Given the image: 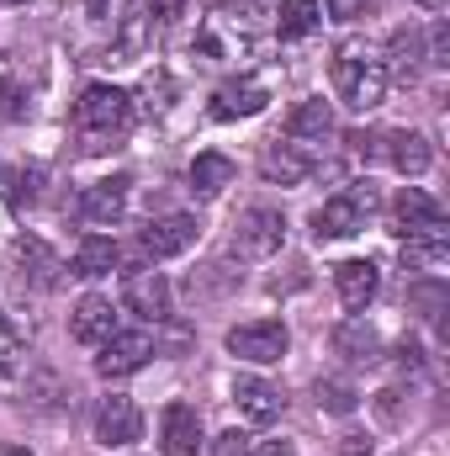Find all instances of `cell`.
I'll return each instance as SVG.
<instances>
[{
    "mask_svg": "<svg viewBox=\"0 0 450 456\" xmlns=\"http://www.w3.org/2000/svg\"><path fill=\"white\" fill-rule=\"evenodd\" d=\"M133 127V96L117 91V86H85L80 102H75V133L85 138V149H107L122 133Z\"/></svg>",
    "mask_w": 450,
    "mask_h": 456,
    "instance_id": "6da1fadb",
    "label": "cell"
},
{
    "mask_svg": "<svg viewBox=\"0 0 450 456\" xmlns=\"http://www.w3.org/2000/svg\"><path fill=\"white\" fill-rule=\"evenodd\" d=\"M334 91L350 112H376L387 102V64L371 59V53H360V48L339 53L334 59Z\"/></svg>",
    "mask_w": 450,
    "mask_h": 456,
    "instance_id": "7a4b0ae2",
    "label": "cell"
},
{
    "mask_svg": "<svg viewBox=\"0 0 450 456\" xmlns=\"http://www.w3.org/2000/svg\"><path fill=\"white\" fill-rule=\"evenodd\" d=\"M286 244V218L276 208H244L233 224V255L238 260H270Z\"/></svg>",
    "mask_w": 450,
    "mask_h": 456,
    "instance_id": "3957f363",
    "label": "cell"
},
{
    "mask_svg": "<svg viewBox=\"0 0 450 456\" xmlns=\"http://www.w3.org/2000/svg\"><path fill=\"white\" fill-rule=\"evenodd\" d=\"M286 345H292V335H286L281 319H249V324L228 330V350L249 366H276L286 355Z\"/></svg>",
    "mask_w": 450,
    "mask_h": 456,
    "instance_id": "277c9868",
    "label": "cell"
},
{
    "mask_svg": "<svg viewBox=\"0 0 450 456\" xmlns=\"http://www.w3.org/2000/svg\"><path fill=\"white\" fill-rule=\"evenodd\" d=\"M101 355H96V371L117 382V377H133V371H143L149 366V355H154V335L149 330H117L112 340L96 345Z\"/></svg>",
    "mask_w": 450,
    "mask_h": 456,
    "instance_id": "5b68a950",
    "label": "cell"
},
{
    "mask_svg": "<svg viewBox=\"0 0 450 456\" xmlns=\"http://www.w3.org/2000/svg\"><path fill=\"white\" fill-rule=\"evenodd\" d=\"M197 233H202V224L191 213H165V218H154L143 228V255L149 260H175L197 244Z\"/></svg>",
    "mask_w": 450,
    "mask_h": 456,
    "instance_id": "8992f818",
    "label": "cell"
},
{
    "mask_svg": "<svg viewBox=\"0 0 450 456\" xmlns=\"http://www.w3.org/2000/svg\"><path fill=\"white\" fill-rule=\"evenodd\" d=\"M122 303L138 314V319H165L170 314V281L154 271V265H138V271H127L122 276Z\"/></svg>",
    "mask_w": 450,
    "mask_h": 456,
    "instance_id": "52a82bcc",
    "label": "cell"
},
{
    "mask_svg": "<svg viewBox=\"0 0 450 456\" xmlns=\"http://www.w3.org/2000/svg\"><path fill=\"white\" fill-rule=\"evenodd\" d=\"M138 436H143V414H138V403L122 398V393H112V398L96 409V441H101L107 452H122V446H133Z\"/></svg>",
    "mask_w": 450,
    "mask_h": 456,
    "instance_id": "ba28073f",
    "label": "cell"
},
{
    "mask_svg": "<svg viewBox=\"0 0 450 456\" xmlns=\"http://www.w3.org/2000/svg\"><path fill=\"white\" fill-rule=\"evenodd\" d=\"M366 208H371V191H344V197H329L318 213H313V233L318 239H350L366 228Z\"/></svg>",
    "mask_w": 450,
    "mask_h": 456,
    "instance_id": "9c48e42d",
    "label": "cell"
},
{
    "mask_svg": "<svg viewBox=\"0 0 450 456\" xmlns=\"http://www.w3.org/2000/svg\"><path fill=\"white\" fill-rule=\"evenodd\" d=\"M75 213H80V224H91V228L122 224V213H127V181H96V186H85L80 202H75Z\"/></svg>",
    "mask_w": 450,
    "mask_h": 456,
    "instance_id": "30bf717a",
    "label": "cell"
},
{
    "mask_svg": "<svg viewBox=\"0 0 450 456\" xmlns=\"http://www.w3.org/2000/svg\"><path fill=\"white\" fill-rule=\"evenodd\" d=\"M233 403H238V414H244L249 425H276L281 409H286L281 387H270L265 377H238V382H233Z\"/></svg>",
    "mask_w": 450,
    "mask_h": 456,
    "instance_id": "8fae6325",
    "label": "cell"
},
{
    "mask_svg": "<svg viewBox=\"0 0 450 456\" xmlns=\"http://www.w3.org/2000/svg\"><path fill=\"white\" fill-rule=\"evenodd\" d=\"M265 107H270V91L260 80H228V86H218V96H213L207 112L218 117V122H238V117H260Z\"/></svg>",
    "mask_w": 450,
    "mask_h": 456,
    "instance_id": "7c38bea8",
    "label": "cell"
},
{
    "mask_svg": "<svg viewBox=\"0 0 450 456\" xmlns=\"http://www.w3.org/2000/svg\"><path fill=\"white\" fill-rule=\"evenodd\" d=\"M69 335L80 345H101V340H112L117 335V308H112V297H80L75 303V314H69Z\"/></svg>",
    "mask_w": 450,
    "mask_h": 456,
    "instance_id": "4fadbf2b",
    "label": "cell"
},
{
    "mask_svg": "<svg viewBox=\"0 0 450 456\" xmlns=\"http://www.w3.org/2000/svg\"><path fill=\"white\" fill-rule=\"evenodd\" d=\"M450 260V233L446 228H424V233H403V271L419 276H440V265Z\"/></svg>",
    "mask_w": 450,
    "mask_h": 456,
    "instance_id": "5bb4252c",
    "label": "cell"
},
{
    "mask_svg": "<svg viewBox=\"0 0 450 456\" xmlns=\"http://www.w3.org/2000/svg\"><path fill=\"white\" fill-rule=\"evenodd\" d=\"M159 441H165L170 456H197L202 452V419H197V409H191V403H170L165 419H159Z\"/></svg>",
    "mask_w": 450,
    "mask_h": 456,
    "instance_id": "9a60e30c",
    "label": "cell"
},
{
    "mask_svg": "<svg viewBox=\"0 0 450 456\" xmlns=\"http://www.w3.org/2000/svg\"><path fill=\"white\" fill-rule=\"evenodd\" d=\"M117 265H122V249H117V239H107V233H85V239L75 244L69 276H80V281H96V276H112Z\"/></svg>",
    "mask_w": 450,
    "mask_h": 456,
    "instance_id": "2e32d148",
    "label": "cell"
},
{
    "mask_svg": "<svg viewBox=\"0 0 450 456\" xmlns=\"http://www.w3.org/2000/svg\"><path fill=\"white\" fill-rule=\"evenodd\" d=\"M376 287H382V276H376L371 260H344V265L334 271V292H339V303H344L350 314H366V303L376 297Z\"/></svg>",
    "mask_w": 450,
    "mask_h": 456,
    "instance_id": "e0dca14e",
    "label": "cell"
},
{
    "mask_svg": "<svg viewBox=\"0 0 450 456\" xmlns=\"http://www.w3.org/2000/svg\"><path fill=\"white\" fill-rule=\"evenodd\" d=\"M260 170H265V181H276V186H302V181L313 175V159L302 154V143H265Z\"/></svg>",
    "mask_w": 450,
    "mask_h": 456,
    "instance_id": "ac0fdd59",
    "label": "cell"
},
{
    "mask_svg": "<svg viewBox=\"0 0 450 456\" xmlns=\"http://www.w3.org/2000/svg\"><path fill=\"white\" fill-rule=\"evenodd\" d=\"M392 218H398V233H424V228H446V213L435 197H424L419 186H403L398 202H392Z\"/></svg>",
    "mask_w": 450,
    "mask_h": 456,
    "instance_id": "d6986e66",
    "label": "cell"
},
{
    "mask_svg": "<svg viewBox=\"0 0 450 456\" xmlns=\"http://www.w3.org/2000/svg\"><path fill=\"white\" fill-rule=\"evenodd\" d=\"M334 350L350 366H371V361H382V335H376L366 319H344L334 330Z\"/></svg>",
    "mask_w": 450,
    "mask_h": 456,
    "instance_id": "ffe728a7",
    "label": "cell"
},
{
    "mask_svg": "<svg viewBox=\"0 0 450 456\" xmlns=\"http://www.w3.org/2000/svg\"><path fill=\"white\" fill-rule=\"evenodd\" d=\"M286 138H292V143H324V138H334V112H329V102H324V96L302 102L297 112L286 117Z\"/></svg>",
    "mask_w": 450,
    "mask_h": 456,
    "instance_id": "44dd1931",
    "label": "cell"
},
{
    "mask_svg": "<svg viewBox=\"0 0 450 456\" xmlns=\"http://www.w3.org/2000/svg\"><path fill=\"white\" fill-rule=\"evenodd\" d=\"M233 159L228 154H197L191 159V191L197 197H223L228 186H233Z\"/></svg>",
    "mask_w": 450,
    "mask_h": 456,
    "instance_id": "7402d4cb",
    "label": "cell"
},
{
    "mask_svg": "<svg viewBox=\"0 0 450 456\" xmlns=\"http://www.w3.org/2000/svg\"><path fill=\"white\" fill-rule=\"evenodd\" d=\"M16 260H21V276H32V287H53L59 281V255L43 244V239H16Z\"/></svg>",
    "mask_w": 450,
    "mask_h": 456,
    "instance_id": "603a6c76",
    "label": "cell"
},
{
    "mask_svg": "<svg viewBox=\"0 0 450 456\" xmlns=\"http://www.w3.org/2000/svg\"><path fill=\"white\" fill-rule=\"evenodd\" d=\"M387 159H392L403 175H424L435 154H430V138H424V133H392V138H387Z\"/></svg>",
    "mask_w": 450,
    "mask_h": 456,
    "instance_id": "cb8c5ba5",
    "label": "cell"
},
{
    "mask_svg": "<svg viewBox=\"0 0 450 456\" xmlns=\"http://www.w3.org/2000/svg\"><path fill=\"white\" fill-rule=\"evenodd\" d=\"M313 27H318V0H281V11H276V32H281L286 43L308 37Z\"/></svg>",
    "mask_w": 450,
    "mask_h": 456,
    "instance_id": "d4e9b609",
    "label": "cell"
},
{
    "mask_svg": "<svg viewBox=\"0 0 450 456\" xmlns=\"http://www.w3.org/2000/svg\"><path fill=\"white\" fill-rule=\"evenodd\" d=\"M419 59H424V37H419V32H398V37H392V69L408 80V75L419 69Z\"/></svg>",
    "mask_w": 450,
    "mask_h": 456,
    "instance_id": "484cf974",
    "label": "cell"
},
{
    "mask_svg": "<svg viewBox=\"0 0 450 456\" xmlns=\"http://www.w3.org/2000/svg\"><path fill=\"white\" fill-rule=\"evenodd\" d=\"M408 297H414V308H419L424 319H440V314H446V281H440V276L414 281V287H408Z\"/></svg>",
    "mask_w": 450,
    "mask_h": 456,
    "instance_id": "4316f807",
    "label": "cell"
},
{
    "mask_svg": "<svg viewBox=\"0 0 450 456\" xmlns=\"http://www.w3.org/2000/svg\"><path fill=\"white\" fill-rule=\"evenodd\" d=\"M313 393H318V409H329V414H355V403H360V398H355V387H350V382H339V377L318 382Z\"/></svg>",
    "mask_w": 450,
    "mask_h": 456,
    "instance_id": "83f0119b",
    "label": "cell"
},
{
    "mask_svg": "<svg viewBox=\"0 0 450 456\" xmlns=\"http://www.w3.org/2000/svg\"><path fill=\"white\" fill-rule=\"evenodd\" d=\"M0 191H5L11 208H27V202L37 197V170H5V175H0Z\"/></svg>",
    "mask_w": 450,
    "mask_h": 456,
    "instance_id": "f1b7e54d",
    "label": "cell"
},
{
    "mask_svg": "<svg viewBox=\"0 0 450 456\" xmlns=\"http://www.w3.org/2000/svg\"><path fill=\"white\" fill-rule=\"evenodd\" d=\"M143 27H149V16H127V27H122V37L112 48V64H133L143 53Z\"/></svg>",
    "mask_w": 450,
    "mask_h": 456,
    "instance_id": "f546056e",
    "label": "cell"
},
{
    "mask_svg": "<svg viewBox=\"0 0 450 456\" xmlns=\"http://www.w3.org/2000/svg\"><path fill=\"white\" fill-rule=\"evenodd\" d=\"M233 281H238L233 265H207L202 276H191V297H213V292H223V287H233Z\"/></svg>",
    "mask_w": 450,
    "mask_h": 456,
    "instance_id": "4dcf8cb0",
    "label": "cell"
},
{
    "mask_svg": "<svg viewBox=\"0 0 450 456\" xmlns=\"http://www.w3.org/2000/svg\"><path fill=\"white\" fill-rule=\"evenodd\" d=\"M21 112H27V102H21V86H16L11 75H0V122H16Z\"/></svg>",
    "mask_w": 450,
    "mask_h": 456,
    "instance_id": "1f68e13d",
    "label": "cell"
},
{
    "mask_svg": "<svg viewBox=\"0 0 450 456\" xmlns=\"http://www.w3.org/2000/svg\"><path fill=\"white\" fill-rule=\"evenodd\" d=\"M21 355H27V350H21V335H16V330H11V324L0 319V371L21 366Z\"/></svg>",
    "mask_w": 450,
    "mask_h": 456,
    "instance_id": "d6a6232c",
    "label": "cell"
},
{
    "mask_svg": "<svg viewBox=\"0 0 450 456\" xmlns=\"http://www.w3.org/2000/svg\"><path fill=\"white\" fill-rule=\"evenodd\" d=\"M186 5H191V0H149V21H159V27H175V21L186 16Z\"/></svg>",
    "mask_w": 450,
    "mask_h": 456,
    "instance_id": "836d02e7",
    "label": "cell"
},
{
    "mask_svg": "<svg viewBox=\"0 0 450 456\" xmlns=\"http://www.w3.org/2000/svg\"><path fill=\"white\" fill-rule=\"evenodd\" d=\"M318 11H329L334 21H355V16H366V0H324Z\"/></svg>",
    "mask_w": 450,
    "mask_h": 456,
    "instance_id": "e575fe53",
    "label": "cell"
},
{
    "mask_svg": "<svg viewBox=\"0 0 450 456\" xmlns=\"http://www.w3.org/2000/svg\"><path fill=\"white\" fill-rule=\"evenodd\" d=\"M213 452L218 456H249V436H244V430H228V436H218Z\"/></svg>",
    "mask_w": 450,
    "mask_h": 456,
    "instance_id": "d590c367",
    "label": "cell"
},
{
    "mask_svg": "<svg viewBox=\"0 0 450 456\" xmlns=\"http://www.w3.org/2000/svg\"><path fill=\"white\" fill-rule=\"evenodd\" d=\"M339 456H371V441H366V436H344Z\"/></svg>",
    "mask_w": 450,
    "mask_h": 456,
    "instance_id": "8d00e7d4",
    "label": "cell"
},
{
    "mask_svg": "<svg viewBox=\"0 0 450 456\" xmlns=\"http://www.w3.org/2000/svg\"><path fill=\"white\" fill-rule=\"evenodd\" d=\"M265 456H292L286 446H265Z\"/></svg>",
    "mask_w": 450,
    "mask_h": 456,
    "instance_id": "74e56055",
    "label": "cell"
},
{
    "mask_svg": "<svg viewBox=\"0 0 450 456\" xmlns=\"http://www.w3.org/2000/svg\"><path fill=\"white\" fill-rule=\"evenodd\" d=\"M5 456H32V452H27V446H11V452H5Z\"/></svg>",
    "mask_w": 450,
    "mask_h": 456,
    "instance_id": "f35d334b",
    "label": "cell"
},
{
    "mask_svg": "<svg viewBox=\"0 0 450 456\" xmlns=\"http://www.w3.org/2000/svg\"><path fill=\"white\" fill-rule=\"evenodd\" d=\"M424 5H430V11H440V5H446V0H424Z\"/></svg>",
    "mask_w": 450,
    "mask_h": 456,
    "instance_id": "ab89813d",
    "label": "cell"
},
{
    "mask_svg": "<svg viewBox=\"0 0 450 456\" xmlns=\"http://www.w3.org/2000/svg\"><path fill=\"white\" fill-rule=\"evenodd\" d=\"M0 5H27V0H0Z\"/></svg>",
    "mask_w": 450,
    "mask_h": 456,
    "instance_id": "60d3db41",
    "label": "cell"
}]
</instances>
